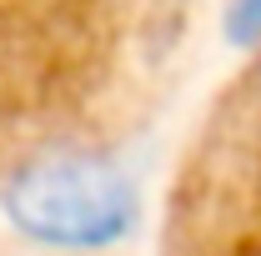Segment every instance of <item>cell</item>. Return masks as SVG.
<instances>
[{"label":"cell","mask_w":261,"mask_h":256,"mask_svg":"<svg viewBox=\"0 0 261 256\" xmlns=\"http://www.w3.org/2000/svg\"><path fill=\"white\" fill-rule=\"evenodd\" d=\"M226 35L236 45H256L261 40V0H231L226 5Z\"/></svg>","instance_id":"7a4b0ae2"},{"label":"cell","mask_w":261,"mask_h":256,"mask_svg":"<svg viewBox=\"0 0 261 256\" xmlns=\"http://www.w3.org/2000/svg\"><path fill=\"white\" fill-rule=\"evenodd\" d=\"M0 201L31 241L61 251H96L136 226L130 176L91 151H45L25 161Z\"/></svg>","instance_id":"6da1fadb"}]
</instances>
